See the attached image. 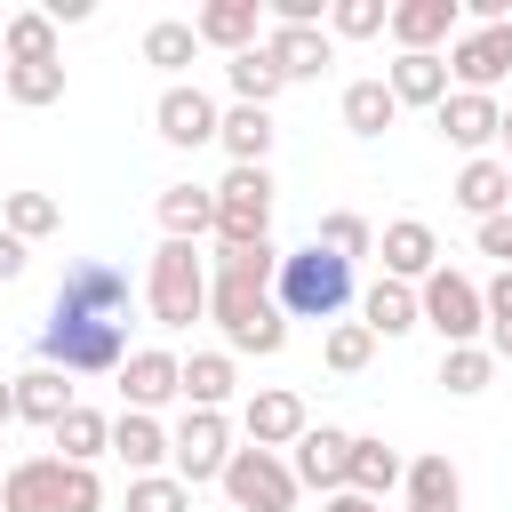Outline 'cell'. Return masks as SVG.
<instances>
[{"mask_svg": "<svg viewBox=\"0 0 512 512\" xmlns=\"http://www.w3.org/2000/svg\"><path fill=\"white\" fill-rule=\"evenodd\" d=\"M40 360L64 376H120L128 360V272L112 256L64 264L48 320H40Z\"/></svg>", "mask_w": 512, "mask_h": 512, "instance_id": "6da1fadb", "label": "cell"}, {"mask_svg": "<svg viewBox=\"0 0 512 512\" xmlns=\"http://www.w3.org/2000/svg\"><path fill=\"white\" fill-rule=\"evenodd\" d=\"M280 256H288V248H272V240H256V248H216V256H208V320L224 328V352H232V360H240V352L272 360V352L288 344V312L272 304Z\"/></svg>", "mask_w": 512, "mask_h": 512, "instance_id": "7a4b0ae2", "label": "cell"}, {"mask_svg": "<svg viewBox=\"0 0 512 512\" xmlns=\"http://www.w3.org/2000/svg\"><path fill=\"white\" fill-rule=\"evenodd\" d=\"M272 304L288 312V320H344V304H352V264L344 256H328L320 240H304V248H288L280 256V280H272Z\"/></svg>", "mask_w": 512, "mask_h": 512, "instance_id": "3957f363", "label": "cell"}, {"mask_svg": "<svg viewBox=\"0 0 512 512\" xmlns=\"http://www.w3.org/2000/svg\"><path fill=\"white\" fill-rule=\"evenodd\" d=\"M144 304L160 328H192L208 320V256L192 240H160L152 264H144Z\"/></svg>", "mask_w": 512, "mask_h": 512, "instance_id": "277c9868", "label": "cell"}, {"mask_svg": "<svg viewBox=\"0 0 512 512\" xmlns=\"http://www.w3.org/2000/svg\"><path fill=\"white\" fill-rule=\"evenodd\" d=\"M416 304H424V328L440 336V352H448V344H488V296H480L472 272L440 264V272L416 288Z\"/></svg>", "mask_w": 512, "mask_h": 512, "instance_id": "5b68a950", "label": "cell"}, {"mask_svg": "<svg viewBox=\"0 0 512 512\" xmlns=\"http://www.w3.org/2000/svg\"><path fill=\"white\" fill-rule=\"evenodd\" d=\"M224 464H232V416L224 408H184L168 424V472L184 488H216Z\"/></svg>", "mask_w": 512, "mask_h": 512, "instance_id": "8992f818", "label": "cell"}, {"mask_svg": "<svg viewBox=\"0 0 512 512\" xmlns=\"http://www.w3.org/2000/svg\"><path fill=\"white\" fill-rule=\"evenodd\" d=\"M272 240V168H224L216 184V248Z\"/></svg>", "mask_w": 512, "mask_h": 512, "instance_id": "52a82bcc", "label": "cell"}, {"mask_svg": "<svg viewBox=\"0 0 512 512\" xmlns=\"http://www.w3.org/2000/svg\"><path fill=\"white\" fill-rule=\"evenodd\" d=\"M224 504L232 512H296V472H288V456H272V448H232V464H224Z\"/></svg>", "mask_w": 512, "mask_h": 512, "instance_id": "ba28073f", "label": "cell"}, {"mask_svg": "<svg viewBox=\"0 0 512 512\" xmlns=\"http://www.w3.org/2000/svg\"><path fill=\"white\" fill-rule=\"evenodd\" d=\"M152 128H160V144H176V152H200V144H216V128H224V104H216L200 80H168V88H160V104H152Z\"/></svg>", "mask_w": 512, "mask_h": 512, "instance_id": "9c48e42d", "label": "cell"}, {"mask_svg": "<svg viewBox=\"0 0 512 512\" xmlns=\"http://www.w3.org/2000/svg\"><path fill=\"white\" fill-rule=\"evenodd\" d=\"M448 80L472 96H496V80H512V24H464L448 40Z\"/></svg>", "mask_w": 512, "mask_h": 512, "instance_id": "30bf717a", "label": "cell"}, {"mask_svg": "<svg viewBox=\"0 0 512 512\" xmlns=\"http://www.w3.org/2000/svg\"><path fill=\"white\" fill-rule=\"evenodd\" d=\"M240 432H248V448H272V456H288V448L312 432V408H304V392H288V384H264V392H248V400H240Z\"/></svg>", "mask_w": 512, "mask_h": 512, "instance_id": "8fae6325", "label": "cell"}, {"mask_svg": "<svg viewBox=\"0 0 512 512\" xmlns=\"http://www.w3.org/2000/svg\"><path fill=\"white\" fill-rule=\"evenodd\" d=\"M168 400H184V360H176L168 344H136V352L120 360V408L160 416Z\"/></svg>", "mask_w": 512, "mask_h": 512, "instance_id": "7c38bea8", "label": "cell"}, {"mask_svg": "<svg viewBox=\"0 0 512 512\" xmlns=\"http://www.w3.org/2000/svg\"><path fill=\"white\" fill-rule=\"evenodd\" d=\"M392 48L400 56H448V40L464 32V8L456 0H392Z\"/></svg>", "mask_w": 512, "mask_h": 512, "instance_id": "4fadbf2b", "label": "cell"}, {"mask_svg": "<svg viewBox=\"0 0 512 512\" xmlns=\"http://www.w3.org/2000/svg\"><path fill=\"white\" fill-rule=\"evenodd\" d=\"M288 472H296V488H320V496L352 488V432H344V424H312V432L288 448Z\"/></svg>", "mask_w": 512, "mask_h": 512, "instance_id": "5bb4252c", "label": "cell"}, {"mask_svg": "<svg viewBox=\"0 0 512 512\" xmlns=\"http://www.w3.org/2000/svg\"><path fill=\"white\" fill-rule=\"evenodd\" d=\"M376 256H384V280L424 288V280L440 272V232H432L424 216H392V224L376 232Z\"/></svg>", "mask_w": 512, "mask_h": 512, "instance_id": "9a60e30c", "label": "cell"}, {"mask_svg": "<svg viewBox=\"0 0 512 512\" xmlns=\"http://www.w3.org/2000/svg\"><path fill=\"white\" fill-rule=\"evenodd\" d=\"M432 128H440L464 160H480V152L504 136V104H496V96H472V88H448V104L432 112Z\"/></svg>", "mask_w": 512, "mask_h": 512, "instance_id": "2e32d148", "label": "cell"}, {"mask_svg": "<svg viewBox=\"0 0 512 512\" xmlns=\"http://www.w3.org/2000/svg\"><path fill=\"white\" fill-rule=\"evenodd\" d=\"M192 32H200V48H224V56H248V48H264V0H208L200 16H192Z\"/></svg>", "mask_w": 512, "mask_h": 512, "instance_id": "e0dca14e", "label": "cell"}, {"mask_svg": "<svg viewBox=\"0 0 512 512\" xmlns=\"http://www.w3.org/2000/svg\"><path fill=\"white\" fill-rule=\"evenodd\" d=\"M264 48H272V64H280V80H288V88H296V80H320V72L336 64L328 24H272V32H264Z\"/></svg>", "mask_w": 512, "mask_h": 512, "instance_id": "ac0fdd59", "label": "cell"}, {"mask_svg": "<svg viewBox=\"0 0 512 512\" xmlns=\"http://www.w3.org/2000/svg\"><path fill=\"white\" fill-rule=\"evenodd\" d=\"M152 216H160V240H216V184H160V200H152Z\"/></svg>", "mask_w": 512, "mask_h": 512, "instance_id": "d6986e66", "label": "cell"}, {"mask_svg": "<svg viewBox=\"0 0 512 512\" xmlns=\"http://www.w3.org/2000/svg\"><path fill=\"white\" fill-rule=\"evenodd\" d=\"M448 200H456L472 224L504 216V208H512V168H504V152H480V160H464V168H456V184H448Z\"/></svg>", "mask_w": 512, "mask_h": 512, "instance_id": "ffe728a7", "label": "cell"}, {"mask_svg": "<svg viewBox=\"0 0 512 512\" xmlns=\"http://www.w3.org/2000/svg\"><path fill=\"white\" fill-rule=\"evenodd\" d=\"M80 408V392H72V376L64 368H48V360H32L24 376H16V416L24 424H40V432H56L64 416Z\"/></svg>", "mask_w": 512, "mask_h": 512, "instance_id": "44dd1931", "label": "cell"}, {"mask_svg": "<svg viewBox=\"0 0 512 512\" xmlns=\"http://www.w3.org/2000/svg\"><path fill=\"white\" fill-rule=\"evenodd\" d=\"M384 88L400 96V112H408V104H416V112H440L456 80H448V56H392V64H384Z\"/></svg>", "mask_w": 512, "mask_h": 512, "instance_id": "7402d4cb", "label": "cell"}, {"mask_svg": "<svg viewBox=\"0 0 512 512\" xmlns=\"http://www.w3.org/2000/svg\"><path fill=\"white\" fill-rule=\"evenodd\" d=\"M112 456L128 464V480H144V472H168V424H160V416H136V408H120V416H112Z\"/></svg>", "mask_w": 512, "mask_h": 512, "instance_id": "603a6c76", "label": "cell"}, {"mask_svg": "<svg viewBox=\"0 0 512 512\" xmlns=\"http://www.w3.org/2000/svg\"><path fill=\"white\" fill-rule=\"evenodd\" d=\"M408 512H464V472L432 448V456H408V480H400Z\"/></svg>", "mask_w": 512, "mask_h": 512, "instance_id": "cb8c5ba5", "label": "cell"}, {"mask_svg": "<svg viewBox=\"0 0 512 512\" xmlns=\"http://www.w3.org/2000/svg\"><path fill=\"white\" fill-rule=\"evenodd\" d=\"M400 480H408V456H400L384 432H352V496H376V504H384Z\"/></svg>", "mask_w": 512, "mask_h": 512, "instance_id": "d4e9b609", "label": "cell"}, {"mask_svg": "<svg viewBox=\"0 0 512 512\" xmlns=\"http://www.w3.org/2000/svg\"><path fill=\"white\" fill-rule=\"evenodd\" d=\"M232 392H240V360L224 344L184 360V408H232Z\"/></svg>", "mask_w": 512, "mask_h": 512, "instance_id": "484cf974", "label": "cell"}, {"mask_svg": "<svg viewBox=\"0 0 512 512\" xmlns=\"http://www.w3.org/2000/svg\"><path fill=\"white\" fill-rule=\"evenodd\" d=\"M0 64H64L56 24H48L40 8H16V16L0 24Z\"/></svg>", "mask_w": 512, "mask_h": 512, "instance_id": "4316f807", "label": "cell"}, {"mask_svg": "<svg viewBox=\"0 0 512 512\" xmlns=\"http://www.w3.org/2000/svg\"><path fill=\"white\" fill-rule=\"evenodd\" d=\"M360 320H368V336L384 344V336L424 328V304H416V288H408V280H376V288L360 296Z\"/></svg>", "mask_w": 512, "mask_h": 512, "instance_id": "83f0119b", "label": "cell"}, {"mask_svg": "<svg viewBox=\"0 0 512 512\" xmlns=\"http://www.w3.org/2000/svg\"><path fill=\"white\" fill-rule=\"evenodd\" d=\"M56 456H24L0 472V512H56Z\"/></svg>", "mask_w": 512, "mask_h": 512, "instance_id": "f1b7e54d", "label": "cell"}, {"mask_svg": "<svg viewBox=\"0 0 512 512\" xmlns=\"http://www.w3.org/2000/svg\"><path fill=\"white\" fill-rule=\"evenodd\" d=\"M272 136H280V128H272V112H256V104H232L224 128H216V144L232 152V168H264V160H272Z\"/></svg>", "mask_w": 512, "mask_h": 512, "instance_id": "f546056e", "label": "cell"}, {"mask_svg": "<svg viewBox=\"0 0 512 512\" xmlns=\"http://www.w3.org/2000/svg\"><path fill=\"white\" fill-rule=\"evenodd\" d=\"M224 88H232V104H256V112H272V96H280L288 80H280L272 48H248V56H224Z\"/></svg>", "mask_w": 512, "mask_h": 512, "instance_id": "4dcf8cb0", "label": "cell"}, {"mask_svg": "<svg viewBox=\"0 0 512 512\" xmlns=\"http://www.w3.org/2000/svg\"><path fill=\"white\" fill-rule=\"evenodd\" d=\"M200 56V32H192V16H160V24H144V64L152 72H168V80H184V64Z\"/></svg>", "mask_w": 512, "mask_h": 512, "instance_id": "1f68e13d", "label": "cell"}, {"mask_svg": "<svg viewBox=\"0 0 512 512\" xmlns=\"http://www.w3.org/2000/svg\"><path fill=\"white\" fill-rule=\"evenodd\" d=\"M392 120H400V96L384 88V72H368V80L344 88V128H352V136H384Z\"/></svg>", "mask_w": 512, "mask_h": 512, "instance_id": "d6a6232c", "label": "cell"}, {"mask_svg": "<svg viewBox=\"0 0 512 512\" xmlns=\"http://www.w3.org/2000/svg\"><path fill=\"white\" fill-rule=\"evenodd\" d=\"M48 440H56L64 464H96V456H112V416H104V408H72Z\"/></svg>", "mask_w": 512, "mask_h": 512, "instance_id": "836d02e7", "label": "cell"}, {"mask_svg": "<svg viewBox=\"0 0 512 512\" xmlns=\"http://www.w3.org/2000/svg\"><path fill=\"white\" fill-rule=\"evenodd\" d=\"M0 96L40 112V104H64V64H0Z\"/></svg>", "mask_w": 512, "mask_h": 512, "instance_id": "e575fe53", "label": "cell"}, {"mask_svg": "<svg viewBox=\"0 0 512 512\" xmlns=\"http://www.w3.org/2000/svg\"><path fill=\"white\" fill-rule=\"evenodd\" d=\"M312 240H320L328 256H344V264H360V256H376V224H368L360 208H328V216L312 224Z\"/></svg>", "mask_w": 512, "mask_h": 512, "instance_id": "d590c367", "label": "cell"}, {"mask_svg": "<svg viewBox=\"0 0 512 512\" xmlns=\"http://www.w3.org/2000/svg\"><path fill=\"white\" fill-rule=\"evenodd\" d=\"M320 360H328V376H360V368L376 360L368 320H328V328H320Z\"/></svg>", "mask_w": 512, "mask_h": 512, "instance_id": "8d00e7d4", "label": "cell"}, {"mask_svg": "<svg viewBox=\"0 0 512 512\" xmlns=\"http://www.w3.org/2000/svg\"><path fill=\"white\" fill-rule=\"evenodd\" d=\"M0 224L32 248V240H48V232H64V208L48 200V192H8V208H0Z\"/></svg>", "mask_w": 512, "mask_h": 512, "instance_id": "74e56055", "label": "cell"}, {"mask_svg": "<svg viewBox=\"0 0 512 512\" xmlns=\"http://www.w3.org/2000/svg\"><path fill=\"white\" fill-rule=\"evenodd\" d=\"M488 376H496V352H488V344H448V352H440V384H448L456 400L488 392Z\"/></svg>", "mask_w": 512, "mask_h": 512, "instance_id": "f35d334b", "label": "cell"}, {"mask_svg": "<svg viewBox=\"0 0 512 512\" xmlns=\"http://www.w3.org/2000/svg\"><path fill=\"white\" fill-rule=\"evenodd\" d=\"M392 24L384 0H328V40H376Z\"/></svg>", "mask_w": 512, "mask_h": 512, "instance_id": "ab89813d", "label": "cell"}, {"mask_svg": "<svg viewBox=\"0 0 512 512\" xmlns=\"http://www.w3.org/2000/svg\"><path fill=\"white\" fill-rule=\"evenodd\" d=\"M120 504H128V512H192V488H184L176 472H144V480H128Z\"/></svg>", "mask_w": 512, "mask_h": 512, "instance_id": "60d3db41", "label": "cell"}, {"mask_svg": "<svg viewBox=\"0 0 512 512\" xmlns=\"http://www.w3.org/2000/svg\"><path fill=\"white\" fill-rule=\"evenodd\" d=\"M56 464H64V456H56ZM56 512H104L96 464H64V472H56Z\"/></svg>", "mask_w": 512, "mask_h": 512, "instance_id": "b9f144b4", "label": "cell"}, {"mask_svg": "<svg viewBox=\"0 0 512 512\" xmlns=\"http://www.w3.org/2000/svg\"><path fill=\"white\" fill-rule=\"evenodd\" d=\"M480 296H488V352L512 360V272H496Z\"/></svg>", "mask_w": 512, "mask_h": 512, "instance_id": "7bdbcfd3", "label": "cell"}, {"mask_svg": "<svg viewBox=\"0 0 512 512\" xmlns=\"http://www.w3.org/2000/svg\"><path fill=\"white\" fill-rule=\"evenodd\" d=\"M472 240H480V256H496V272H512V208H504V216H488Z\"/></svg>", "mask_w": 512, "mask_h": 512, "instance_id": "ee69618b", "label": "cell"}, {"mask_svg": "<svg viewBox=\"0 0 512 512\" xmlns=\"http://www.w3.org/2000/svg\"><path fill=\"white\" fill-rule=\"evenodd\" d=\"M24 256H32V248H24V240L0 224V288H8V280H24Z\"/></svg>", "mask_w": 512, "mask_h": 512, "instance_id": "f6af8a7d", "label": "cell"}, {"mask_svg": "<svg viewBox=\"0 0 512 512\" xmlns=\"http://www.w3.org/2000/svg\"><path fill=\"white\" fill-rule=\"evenodd\" d=\"M320 512H384V504H376V496H352V488H336Z\"/></svg>", "mask_w": 512, "mask_h": 512, "instance_id": "bcb514c9", "label": "cell"}, {"mask_svg": "<svg viewBox=\"0 0 512 512\" xmlns=\"http://www.w3.org/2000/svg\"><path fill=\"white\" fill-rule=\"evenodd\" d=\"M16 424V376H0V432Z\"/></svg>", "mask_w": 512, "mask_h": 512, "instance_id": "7dc6e473", "label": "cell"}, {"mask_svg": "<svg viewBox=\"0 0 512 512\" xmlns=\"http://www.w3.org/2000/svg\"><path fill=\"white\" fill-rule=\"evenodd\" d=\"M496 144H504V168H512V112H504V136H496Z\"/></svg>", "mask_w": 512, "mask_h": 512, "instance_id": "c3c4849f", "label": "cell"}]
</instances>
